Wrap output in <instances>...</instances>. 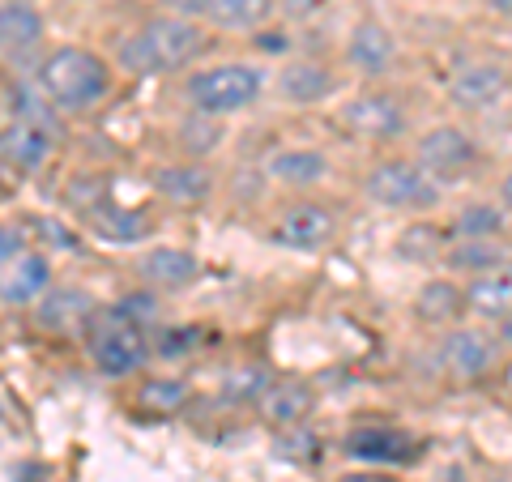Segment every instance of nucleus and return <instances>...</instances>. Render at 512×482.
<instances>
[{
    "label": "nucleus",
    "mask_w": 512,
    "mask_h": 482,
    "mask_svg": "<svg viewBox=\"0 0 512 482\" xmlns=\"http://www.w3.org/2000/svg\"><path fill=\"white\" fill-rule=\"evenodd\" d=\"M320 453H325V444H320L316 431L303 423V427H286L278 431V457L282 461H295V465H312L320 461Z\"/></svg>",
    "instance_id": "33"
},
{
    "label": "nucleus",
    "mask_w": 512,
    "mask_h": 482,
    "mask_svg": "<svg viewBox=\"0 0 512 482\" xmlns=\"http://www.w3.org/2000/svg\"><path fill=\"white\" fill-rule=\"evenodd\" d=\"M342 60L350 73H359L367 86L393 77V69L402 64V39H397L393 26H384L380 18H363L355 30L346 35Z\"/></svg>",
    "instance_id": "11"
},
{
    "label": "nucleus",
    "mask_w": 512,
    "mask_h": 482,
    "mask_svg": "<svg viewBox=\"0 0 512 482\" xmlns=\"http://www.w3.org/2000/svg\"><path fill=\"white\" fill-rule=\"evenodd\" d=\"M338 482H397V478L384 474V470H350V474H342Z\"/></svg>",
    "instance_id": "38"
},
{
    "label": "nucleus",
    "mask_w": 512,
    "mask_h": 482,
    "mask_svg": "<svg viewBox=\"0 0 512 482\" xmlns=\"http://www.w3.org/2000/svg\"><path fill=\"white\" fill-rule=\"evenodd\" d=\"M56 150V128L13 120L9 128H0V158L18 171H39Z\"/></svg>",
    "instance_id": "22"
},
{
    "label": "nucleus",
    "mask_w": 512,
    "mask_h": 482,
    "mask_svg": "<svg viewBox=\"0 0 512 482\" xmlns=\"http://www.w3.org/2000/svg\"><path fill=\"white\" fill-rule=\"evenodd\" d=\"M150 188L158 201L180 205V210H197L218 192V171L210 163H192V158H175L150 171Z\"/></svg>",
    "instance_id": "14"
},
{
    "label": "nucleus",
    "mask_w": 512,
    "mask_h": 482,
    "mask_svg": "<svg viewBox=\"0 0 512 482\" xmlns=\"http://www.w3.org/2000/svg\"><path fill=\"white\" fill-rule=\"evenodd\" d=\"M414 316L423 320L427 329H453L466 316V303H461V282L457 278H427L414 295Z\"/></svg>",
    "instance_id": "25"
},
{
    "label": "nucleus",
    "mask_w": 512,
    "mask_h": 482,
    "mask_svg": "<svg viewBox=\"0 0 512 482\" xmlns=\"http://www.w3.org/2000/svg\"><path fill=\"white\" fill-rule=\"evenodd\" d=\"M504 346L508 325H500V333L487 325H453L436 342V367L457 384H478L504 363Z\"/></svg>",
    "instance_id": "8"
},
{
    "label": "nucleus",
    "mask_w": 512,
    "mask_h": 482,
    "mask_svg": "<svg viewBox=\"0 0 512 482\" xmlns=\"http://www.w3.org/2000/svg\"><path fill=\"white\" fill-rule=\"evenodd\" d=\"M461 303H466V316H478L487 329L508 325V312H512L508 269L483 273V278H466V282H461Z\"/></svg>",
    "instance_id": "23"
},
{
    "label": "nucleus",
    "mask_w": 512,
    "mask_h": 482,
    "mask_svg": "<svg viewBox=\"0 0 512 482\" xmlns=\"http://www.w3.org/2000/svg\"><path fill=\"white\" fill-rule=\"evenodd\" d=\"M269 18H278L274 0H205L201 13V22L227 35H256L261 26H269Z\"/></svg>",
    "instance_id": "26"
},
{
    "label": "nucleus",
    "mask_w": 512,
    "mask_h": 482,
    "mask_svg": "<svg viewBox=\"0 0 512 482\" xmlns=\"http://www.w3.org/2000/svg\"><path fill=\"white\" fill-rule=\"evenodd\" d=\"M197 346H201V329H197V325L150 329V359L180 363V359H188V355H197Z\"/></svg>",
    "instance_id": "31"
},
{
    "label": "nucleus",
    "mask_w": 512,
    "mask_h": 482,
    "mask_svg": "<svg viewBox=\"0 0 512 482\" xmlns=\"http://www.w3.org/2000/svg\"><path fill=\"white\" fill-rule=\"evenodd\" d=\"M116 312L128 316V320H133V325H141V329H154V320H158V295H154V291H133V295H124V299L116 303Z\"/></svg>",
    "instance_id": "34"
},
{
    "label": "nucleus",
    "mask_w": 512,
    "mask_h": 482,
    "mask_svg": "<svg viewBox=\"0 0 512 482\" xmlns=\"http://www.w3.org/2000/svg\"><path fill=\"white\" fill-rule=\"evenodd\" d=\"M158 9L171 13V18H184V22H201L205 0H158Z\"/></svg>",
    "instance_id": "37"
},
{
    "label": "nucleus",
    "mask_w": 512,
    "mask_h": 482,
    "mask_svg": "<svg viewBox=\"0 0 512 482\" xmlns=\"http://www.w3.org/2000/svg\"><path fill=\"white\" fill-rule=\"evenodd\" d=\"M333 5V0H274V13L286 22H312Z\"/></svg>",
    "instance_id": "35"
},
{
    "label": "nucleus",
    "mask_w": 512,
    "mask_h": 482,
    "mask_svg": "<svg viewBox=\"0 0 512 482\" xmlns=\"http://www.w3.org/2000/svg\"><path fill=\"white\" fill-rule=\"evenodd\" d=\"M210 52V35L201 22H184L171 13H150L133 30H124L116 43V64L128 77H171L197 69V60Z\"/></svg>",
    "instance_id": "2"
},
{
    "label": "nucleus",
    "mask_w": 512,
    "mask_h": 482,
    "mask_svg": "<svg viewBox=\"0 0 512 482\" xmlns=\"http://www.w3.org/2000/svg\"><path fill=\"white\" fill-rule=\"evenodd\" d=\"M342 453L363 465H410L419 457V436L402 427H355L342 440Z\"/></svg>",
    "instance_id": "16"
},
{
    "label": "nucleus",
    "mask_w": 512,
    "mask_h": 482,
    "mask_svg": "<svg viewBox=\"0 0 512 482\" xmlns=\"http://www.w3.org/2000/svg\"><path fill=\"white\" fill-rule=\"evenodd\" d=\"M82 342H86L94 372L107 380H133L146 372V363H150V329H141L128 316H120L116 303L90 312V320L82 325Z\"/></svg>",
    "instance_id": "4"
},
{
    "label": "nucleus",
    "mask_w": 512,
    "mask_h": 482,
    "mask_svg": "<svg viewBox=\"0 0 512 482\" xmlns=\"http://www.w3.org/2000/svg\"><path fill=\"white\" fill-rule=\"evenodd\" d=\"M171 141L175 150H180V158H192V163H205L222 141H227V128H222V120H210V116H188L171 128Z\"/></svg>",
    "instance_id": "28"
},
{
    "label": "nucleus",
    "mask_w": 512,
    "mask_h": 482,
    "mask_svg": "<svg viewBox=\"0 0 512 482\" xmlns=\"http://www.w3.org/2000/svg\"><path fill=\"white\" fill-rule=\"evenodd\" d=\"M444 244H448V231L419 218L414 227L402 231V239H397V256H406V261H440Z\"/></svg>",
    "instance_id": "32"
},
{
    "label": "nucleus",
    "mask_w": 512,
    "mask_h": 482,
    "mask_svg": "<svg viewBox=\"0 0 512 482\" xmlns=\"http://www.w3.org/2000/svg\"><path fill=\"white\" fill-rule=\"evenodd\" d=\"M47 43V18L30 0H0V56L22 60L43 52Z\"/></svg>",
    "instance_id": "18"
},
{
    "label": "nucleus",
    "mask_w": 512,
    "mask_h": 482,
    "mask_svg": "<svg viewBox=\"0 0 512 482\" xmlns=\"http://www.w3.org/2000/svg\"><path fill=\"white\" fill-rule=\"evenodd\" d=\"M269 380H274V372H269L265 363L248 359V363H235V367H227V372H222L218 393L227 397L231 406H256V397L269 389Z\"/></svg>",
    "instance_id": "30"
},
{
    "label": "nucleus",
    "mask_w": 512,
    "mask_h": 482,
    "mask_svg": "<svg viewBox=\"0 0 512 482\" xmlns=\"http://www.w3.org/2000/svg\"><path fill=\"white\" fill-rule=\"evenodd\" d=\"M363 197L376 210H389V214H431V210H440L444 188L410 154H389L367 167Z\"/></svg>",
    "instance_id": "6"
},
{
    "label": "nucleus",
    "mask_w": 512,
    "mask_h": 482,
    "mask_svg": "<svg viewBox=\"0 0 512 482\" xmlns=\"http://www.w3.org/2000/svg\"><path fill=\"white\" fill-rule=\"evenodd\" d=\"M453 239H508V210L495 201H470L453 214Z\"/></svg>",
    "instance_id": "29"
},
{
    "label": "nucleus",
    "mask_w": 512,
    "mask_h": 482,
    "mask_svg": "<svg viewBox=\"0 0 512 482\" xmlns=\"http://www.w3.org/2000/svg\"><path fill=\"white\" fill-rule=\"evenodd\" d=\"M137 278L154 295H180L188 286H197L201 278V256L184 244H150L146 252H137Z\"/></svg>",
    "instance_id": "12"
},
{
    "label": "nucleus",
    "mask_w": 512,
    "mask_h": 482,
    "mask_svg": "<svg viewBox=\"0 0 512 482\" xmlns=\"http://www.w3.org/2000/svg\"><path fill=\"white\" fill-rule=\"evenodd\" d=\"M333 120H338V128L350 141H367V146H393V141L410 137L414 111H410V99L402 90H393L384 82H372V86H363L359 94H350Z\"/></svg>",
    "instance_id": "5"
},
{
    "label": "nucleus",
    "mask_w": 512,
    "mask_h": 482,
    "mask_svg": "<svg viewBox=\"0 0 512 482\" xmlns=\"http://www.w3.org/2000/svg\"><path fill=\"white\" fill-rule=\"evenodd\" d=\"M274 90L291 107H320V103H329L333 94L342 90V73L333 69L329 60L299 56V60H286L282 69L274 73Z\"/></svg>",
    "instance_id": "13"
},
{
    "label": "nucleus",
    "mask_w": 512,
    "mask_h": 482,
    "mask_svg": "<svg viewBox=\"0 0 512 482\" xmlns=\"http://www.w3.org/2000/svg\"><path fill=\"white\" fill-rule=\"evenodd\" d=\"M52 256L43 252H22L13 265H5V278H0V303L9 308H35V303L52 291Z\"/></svg>",
    "instance_id": "19"
},
{
    "label": "nucleus",
    "mask_w": 512,
    "mask_h": 482,
    "mask_svg": "<svg viewBox=\"0 0 512 482\" xmlns=\"http://www.w3.org/2000/svg\"><path fill=\"white\" fill-rule=\"evenodd\" d=\"M338 235H342V210L325 197H291L269 218V244L299 256H316L333 248Z\"/></svg>",
    "instance_id": "7"
},
{
    "label": "nucleus",
    "mask_w": 512,
    "mask_h": 482,
    "mask_svg": "<svg viewBox=\"0 0 512 482\" xmlns=\"http://www.w3.org/2000/svg\"><path fill=\"white\" fill-rule=\"evenodd\" d=\"M269 90V69L256 60H218V64H197L184 77V107L192 116L210 120H231L265 99Z\"/></svg>",
    "instance_id": "3"
},
{
    "label": "nucleus",
    "mask_w": 512,
    "mask_h": 482,
    "mask_svg": "<svg viewBox=\"0 0 512 482\" xmlns=\"http://www.w3.org/2000/svg\"><path fill=\"white\" fill-rule=\"evenodd\" d=\"M512 77L504 60L478 56V60H461L453 73H448V103L466 116H483V111H495L508 103Z\"/></svg>",
    "instance_id": "10"
},
{
    "label": "nucleus",
    "mask_w": 512,
    "mask_h": 482,
    "mask_svg": "<svg viewBox=\"0 0 512 482\" xmlns=\"http://www.w3.org/2000/svg\"><path fill=\"white\" fill-rule=\"evenodd\" d=\"M35 90L56 116H90L116 90V69L86 43L47 47L35 64Z\"/></svg>",
    "instance_id": "1"
},
{
    "label": "nucleus",
    "mask_w": 512,
    "mask_h": 482,
    "mask_svg": "<svg viewBox=\"0 0 512 482\" xmlns=\"http://www.w3.org/2000/svg\"><path fill=\"white\" fill-rule=\"evenodd\" d=\"M312 410H316V389L308 380H295V376H274L269 389L256 397V414H261L274 431L303 427L312 419Z\"/></svg>",
    "instance_id": "17"
},
{
    "label": "nucleus",
    "mask_w": 512,
    "mask_h": 482,
    "mask_svg": "<svg viewBox=\"0 0 512 482\" xmlns=\"http://www.w3.org/2000/svg\"><path fill=\"white\" fill-rule=\"evenodd\" d=\"M410 158L440 188H448V184L470 180V175L483 167V146H478V137L470 133V128L444 120V124H431V128H423V133L414 137Z\"/></svg>",
    "instance_id": "9"
},
{
    "label": "nucleus",
    "mask_w": 512,
    "mask_h": 482,
    "mask_svg": "<svg viewBox=\"0 0 512 482\" xmlns=\"http://www.w3.org/2000/svg\"><path fill=\"white\" fill-rule=\"evenodd\" d=\"M448 278H483L508 269V239H448L440 252Z\"/></svg>",
    "instance_id": "21"
},
{
    "label": "nucleus",
    "mask_w": 512,
    "mask_h": 482,
    "mask_svg": "<svg viewBox=\"0 0 512 482\" xmlns=\"http://www.w3.org/2000/svg\"><path fill=\"white\" fill-rule=\"evenodd\" d=\"M90 231L103 239V244H116V248H128V244H141V239L150 235V214L141 210H128V205H111L103 201L99 210H90Z\"/></svg>",
    "instance_id": "27"
},
{
    "label": "nucleus",
    "mask_w": 512,
    "mask_h": 482,
    "mask_svg": "<svg viewBox=\"0 0 512 482\" xmlns=\"http://www.w3.org/2000/svg\"><path fill=\"white\" fill-rule=\"evenodd\" d=\"M483 9L491 13V18H500V22H508V13H512V0H483Z\"/></svg>",
    "instance_id": "39"
},
{
    "label": "nucleus",
    "mask_w": 512,
    "mask_h": 482,
    "mask_svg": "<svg viewBox=\"0 0 512 482\" xmlns=\"http://www.w3.org/2000/svg\"><path fill=\"white\" fill-rule=\"evenodd\" d=\"M192 380L180 376V372H158V376H141L137 380V410L141 414H154V419H175V414H184L192 406Z\"/></svg>",
    "instance_id": "24"
},
{
    "label": "nucleus",
    "mask_w": 512,
    "mask_h": 482,
    "mask_svg": "<svg viewBox=\"0 0 512 482\" xmlns=\"http://www.w3.org/2000/svg\"><path fill=\"white\" fill-rule=\"evenodd\" d=\"M94 308H99V303H94V295L82 291V286H52V291L35 303V325L52 337L82 333Z\"/></svg>",
    "instance_id": "20"
},
{
    "label": "nucleus",
    "mask_w": 512,
    "mask_h": 482,
    "mask_svg": "<svg viewBox=\"0 0 512 482\" xmlns=\"http://www.w3.org/2000/svg\"><path fill=\"white\" fill-rule=\"evenodd\" d=\"M265 175L282 192H291V197H312V192L333 175V158L316 146H282V150L269 154Z\"/></svg>",
    "instance_id": "15"
},
{
    "label": "nucleus",
    "mask_w": 512,
    "mask_h": 482,
    "mask_svg": "<svg viewBox=\"0 0 512 482\" xmlns=\"http://www.w3.org/2000/svg\"><path fill=\"white\" fill-rule=\"evenodd\" d=\"M22 252H30L26 248V231L18 227V222H0V269L13 265Z\"/></svg>",
    "instance_id": "36"
}]
</instances>
